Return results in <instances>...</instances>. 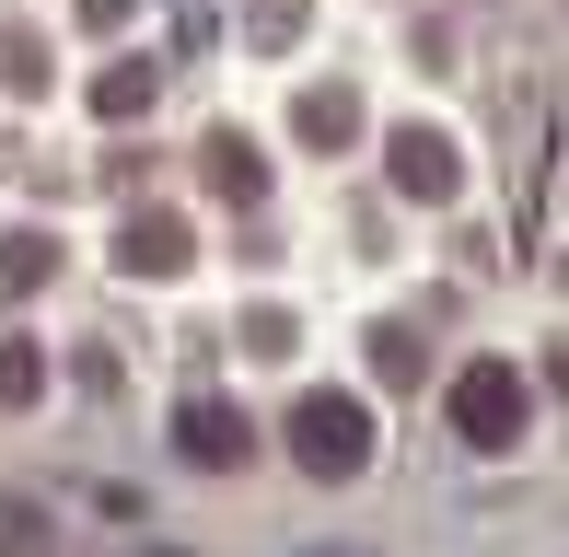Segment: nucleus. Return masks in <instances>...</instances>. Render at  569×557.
I'll return each mask as SVG.
<instances>
[{"label": "nucleus", "instance_id": "6", "mask_svg": "<svg viewBox=\"0 0 569 557\" xmlns=\"http://www.w3.org/2000/svg\"><path fill=\"white\" fill-rule=\"evenodd\" d=\"M47 267H59V244H47V233H12V244H0V291H47Z\"/></svg>", "mask_w": 569, "mask_h": 557}, {"label": "nucleus", "instance_id": "8", "mask_svg": "<svg viewBox=\"0 0 569 557\" xmlns=\"http://www.w3.org/2000/svg\"><path fill=\"white\" fill-rule=\"evenodd\" d=\"M36 384H47V361L23 337H0V407H36Z\"/></svg>", "mask_w": 569, "mask_h": 557}, {"label": "nucleus", "instance_id": "5", "mask_svg": "<svg viewBox=\"0 0 569 557\" xmlns=\"http://www.w3.org/2000/svg\"><path fill=\"white\" fill-rule=\"evenodd\" d=\"M383 163H396L407 198H453V186H465V151H453L442 129H396V151H383Z\"/></svg>", "mask_w": 569, "mask_h": 557}, {"label": "nucleus", "instance_id": "1", "mask_svg": "<svg viewBox=\"0 0 569 557\" xmlns=\"http://www.w3.org/2000/svg\"><path fill=\"white\" fill-rule=\"evenodd\" d=\"M291 465L302 476H360V465H372V407L338 395V384H315L291 407Z\"/></svg>", "mask_w": 569, "mask_h": 557}, {"label": "nucleus", "instance_id": "2", "mask_svg": "<svg viewBox=\"0 0 569 557\" xmlns=\"http://www.w3.org/2000/svg\"><path fill=\"white\" fill-rule=\"evenodd\" d=\"M523 418H535V384H523L511 361H465V372H453V429H465L477 453H511V442H523Z\"/></svg>", "mask_w": 569, "mask_h": 557}, {"label": "nucleus", "instance_id": "4", "mask_svg": "<svg viewBox=\"0 0 569 557\" xmlns=\"http://www.w3.org/2000/svg\"><path fill=\"white\" fill-rule=\"evenodd\" d=\"M187 256H198V233H187L174 210H140V221L117 233V267H128V278H174Z\"/></svg>", "mask_w": 569, "mask_h": 557}, {"label": "nucleus", "instance_id": "10", "mask_svg": "<svg viewBox=\"0 0 569 557\" xmlns=\"http://www.w3.org/2000/svg\"><path fill=\"white\" fill-rule=\"evenodd\" d=\"M302 140L338 151V140H349V93H302Z\"/></svg>", "mask_w": 569, "mask_h": 557}, {"label": "nucleus", "instance_id": "3", "mask_svg": "<svg viewBox=\"0 0 569 557\" xmlns=\"http://www.w3.org/2000/svg\"><path fill=\"white\" fill-rule=\"evenodd\" d=\"M174 453H187V465H244L256 429H244V407H221V395H187V407H174Z\"/></svg>", "mask_w": 569, "mask_h": 557}, {"label": "nucleus", "instance_id": "9", "mask_svg": "<svg viewBox=\"0 0 569 557\" xmlns=\"http://www.w3.org/2000/svg\"><path fill=\"white\" fill-rule=\"evenodd\" d=\"M210 174H221V198H268V186H256V151H244V140H232V129L210 140Z\"/></svg>", "mask_w": 569, "mask_h": 557}, {"label": "nucleus", "instance_id": "7", "mask_svg": "<svg viewBox=\"0 0 569 557\" xmlns=\"http://www.w3.org/2000/svg\"><path fill=\"white\" fill-rule=\"evenodd\" d=\"M140 105H151V70H140V59H117L106 82H93V117H117V129H128Z\"/></svg>", "mask_w": 569, "mask_h": 557}]
</instances>
